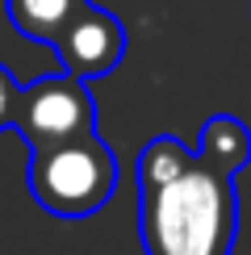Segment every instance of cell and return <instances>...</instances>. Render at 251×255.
<instances>
[{"label":"cell","mask_w":251,"mask_h":255,"mask_svg":"<svg viewBox=\"0 0 251 255\" xmlns=\"http://www.w3.org/2000/svg\"><path fill=\"white\" fill-rule=\"evenodd\" d=\"M239 235L235 176L197 163L176 180L138 193L142 255H230Z\"/></svg>","instance_id":"obj_1"},{"label":"cell","mask_w":251,"mask_h":255,"mask_svg":"<svg viewBox=\"0 0 251 255\" xmlns=\"http://www.w3.org/2000/svg\"><path fill=\"white\" fill-rule=\"evenodd\" d=\"M118 155L109 151V142H101V134H80L67 142L29 151L25 184L29 197L46 209L50 218H92L97 209L109 205V197L118 193Z\"/></svg>","instance_id":"obj_2"},{"label":"cell","mask_w":251,"mask_h":255,"mask_svg":"<svg viewBox=\"0 0 251 255\" xmlns=\"http://www.w3.org/2000/svg\"><path fill=\"white\" fill-rule=\"evenodd\" d=\"M13 130L25 138L29 151H42V146L92 134L97 130V105H92L88 84L67 76V71L42 76L34 84H21Z\"/></svg>","instance_id":"obj_3"},{"label":"cell","mask_w":251,"mask_h":255,"mask_svg":"<svg viewBox=\"0 0 251 255\" xmlns=\"http://www.w3.org/2000/svg\"><path fill=\"white\" fill-rule=\"evenodd\" d=\"M55 55H59V63H63L67 76H76L84 84L101 80V76H109V71L122 63V55H126V25L109 13V8L88 4L59 34Z\"/></svg>","instance_id":"obj_4"},{"label":"cell","mask_w":251,"mask_h":255,"mask_svg":"<svg viewBox=\"0 0 251 255\" xmlns=\"http://www.w3.org/2000/svg\"><path fill=\"white\" fill-rule=\"evenodd\" d=\"M193 155H197V163L214 167L222 176H239L251 163V130L230 113H214L197 134Z\"/></svg>","instance_id":"obj_5"},{"label":"cell","mask_w":251,"mask_h":255,"mask_svg":"<svg viewBox=\"0 0 251 255\" xmlns=\"http://www.w3.org/2000/svg\"><path fill=\"white\" fill-rule=\"evenodd\" d=\"M88 4L92 0H4V13H8V25H13L21 38L42 42V46H55L59 34Z\"/></svg>","instance_id":"obj_6"},{"label":"cell","mask_w":251,"mask_h":255,"mask_svg":"<svg viewBox=\"0 0 251 255\" xmlns=\"http://www.w3.org/2000/svg\"><path fill=\"white\" fill-rule=\"evenodd\" d=\"M193 146H184L176 134H155L151 142L138 151V163H134V184H138V193L146 188H159L167 180H176L184 172V167H193Z\"/></svg>","instance_id":"obj_7"},{"label":"cell","mask_w":251,"mask_h":255,"mask_svg":"<svg viewBox=\"0 0 251 255\" xmlns=\"http://www.w3.org/2000/svg\"><path fill=\"white\" fill-rule=\"evenodd\" d=\"M17 101H21V80L4 67V63H0V130H13Z\"/></svg>","instance_id":"obj_8"}]
</instances>
